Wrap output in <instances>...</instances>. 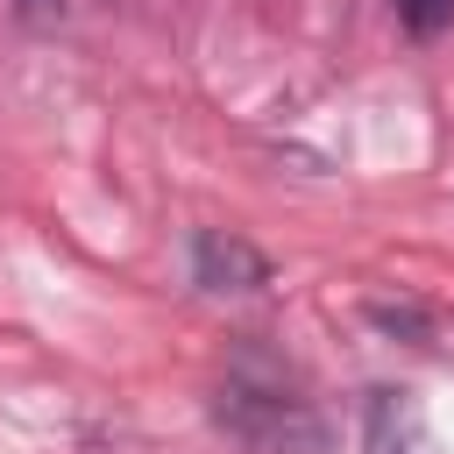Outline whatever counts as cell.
<instances>
[{"label":"cell","mask_w":454,"mask_h":454,"mask_svg":"<svg viewBox=\"0 0 454 454\" xmlns=\"http://www.w3.org/2000/svg\"><path fill=\"white\" fill-rule=\"evenodd\" d=\"M397 7V21L411 28V35H440L447 21H454V0H390Z\"/></svg>","instance_id":"277c9868"},{"label":"cell","mask_w":454,"mask_h":454,"mask_svg":"<svg viewBox=\"0 0 454 454\" xmlns=\"http://www.w3.org/2000/svg\"><path fill=\"white\" fill-rule=\"evenodd\" d=\"M369 319H376L383 333H411V340H426V333H433L419 305H369Z\"/></svg>","instance_id":"5b68a950"},{"label":"cell","mask_w":454,"mask_h":454,"mask_svg":"<svg viewBox=\"0 0 454 454\" xmlns=\"http://www.w3.org/2000/svg\"><path fill=\"white\" fill-rule=\"evenodd\" d=\"M192 284H206V291H262V284H270V262H262L255 241L206 227V234L192 241Z\"/></svg>","instance_id":"7a4b0ae2"},{"label":"cell","mask_w":454,"mask_h":454,"mask_svg":"<svg viewBox=\"0 0 454 454\" xmlns=\"http://www.w3.org/2000/svg\"><path fill=\"white\" fill-rule=\"evenodd\" d=\"M14 14H21V21H57L64 0H14Z\"/></svg>","instance_id":"8992f818"},{"label":"cell","mask_w":454,"mask_h":454,"mask_svg":"<svg viewBox=\"0 0 454 454\" xmlns=\"http://www.w3.org/2000/svg\"><path fill=\"white\" fill-rule=\"evenodd\" d=\"M362 447H369V454H440V447H433V426H426V411H419L411 390H369Z\"/></svg>","instance_id":"3957f363"},{"label":"cell","mask_w":454,"mask_h":454,"mask_svg":"<svg viewBox=\"0 0 454 454\" xmlns=\"http://www.w3.org/2000/svg\"><path fill=\"white\" fill-rule=\"evenodd\" d=\"M213 419L234 433L241 454H326V419L284 390V383H262L248 369H234L213 397Z\"/></svg>","instance_id":"6da1fadb"}]
</instances>
